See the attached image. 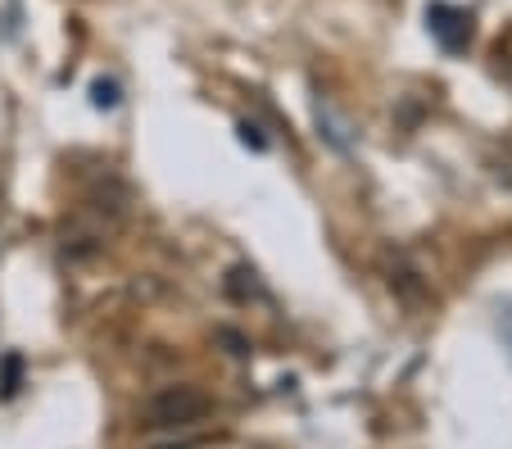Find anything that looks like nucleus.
<instances>
[{
  "label": "nucleus",
  "instance_id": "1",
  "mask_svg": "<svg viewBox=\"0 0 512 449\" xmlns=\"http://www.w3.org/2000/svg\"><path fill=\"white\" fill-rule=\"evenodd\" d=\"M204 413H209V395L200 386H164V391H155L145 400V422L164 431L195 427Z\"/></svg>",
  "mask_w": 512,
  "mask_h": 449
},
{
  "label": "nucleus",
  "instance_id": "2",
  "mask_svg": "<svg viewBox=\"0 0 512 449\" xmlns=\"http://www.w3.org/2000/svg\"><path fill=\"white\" fill-rule=\"evenodd\" d=\"M426 23H431V32L440 37V46H445V50H463L467 41H472V19H467L463 10L431 5V10H426Z\"/></svg>",
  "mask_w": 512,
  "mask_h": 449
},
{
  "label": "nucleus",
  "instance_id": "3",
  "mask_svg": "<svg viewBox=\"0 0 512 449\" xmlns=\"http://www.w3.org/2000/svg\"><path fill=\"white\" fill-rule=\"evenodd\" d=\"M91 100H96L100 109H114L118 105V87L114 82H96V87H91Z\"/></svg>",
  "mask_w": 512,
  "mask_h": 449
},
{
  "label": "nucleus",
  "instance_id": "4",
  "mask_svg": "<svg viewBox=\"0 0 512 449\" xmlns=\"http://www.w3.org/2000/svg\"><path fill=\"white\" fill-rule=\"evenodd\" d=\"M499 336H503V341L512 345V304H508V309L499 313Z\"/></svg>",
  "mask_w": 512,
  "mask_h": 449
},
{
  "label": "nucleus",
  "instance_id": "5",
  "mask_svg": "<svg viewBox=\"0 0 512 449\" xmlns=\"http://www.w3.org/2000/svg\"><path fill=\"white\" fill-rule=\"evenodd\" d=\"M14 381H19V359L5 363V395H14Z\"/></svg>",
  "mask_w": 512,
  "mask_h": 449
},
{
  "label": "nucleus",
  "instance_id": "6",
  "mask_svg": "<svg viewBox=\"0 0 512 449\" xmlns=\"http://www.w3.org/2000/svg\"><path fill=\"white\" fill-rule=\"evenodd\" d=\"M241 132H245V141H250V146H263V137H259V127H250V123H245V127H241Z\"/></svg>",
  "mask_w": 512,
  "mask_h": 449
}]
</instances>
